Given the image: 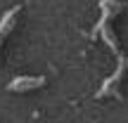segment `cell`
<instances>
[{"label":"cell","instance_id":"3957f363","mask_svg":"<svg viewBox=\"0 0 128 123\" xmlns=\"http://www.w3.org/2000/svg\"><path fill=\"white\" fill-rule=\"evenodd\" d=\"M19 12H22V5H14L12 9H7V12L0 17V43H2V38L12 31V26H14V21H17Z\"/></svg>","mask_w":128,"mask_h":123},{"label":"cell","instance_id":"6da1fadb","mask_svg":"<svg viewBox=\"0 0 128 123\" xmlns=\"http://www.w3.org/2000/svg\"><path fill=\"white\" fill-rule=\"evenodd\" d=\"M100 9H102V17H100V21L92 26L90 38L92 40H95V38H102V40L107 43V47L116 55V69H114V73H112L109 78H104V83L100 85V90H97L95 95L97 97H119V83H121V78H124V73L128 71V55L121 52L119 43H116V36H114V31H112V19H114V14H119L121 9H124V2H121V0H100Z\"/></svg>","mask_w":128,"mask_h":123},{"label":"cell","instance_id":"7a4b0ae2","mask_svg":"<svg viewBox=\"0 0 128 123\" xmlns=\"http://www.w3.org/2000/svg\"><path fill=\"white\" fill-rule=\"evenodd\" d=\"M45 85V76H17L7 83L10 92H26V90H36V88Z\"/></svg>","mask_w":128,"mask_h":123}]
</instances>
